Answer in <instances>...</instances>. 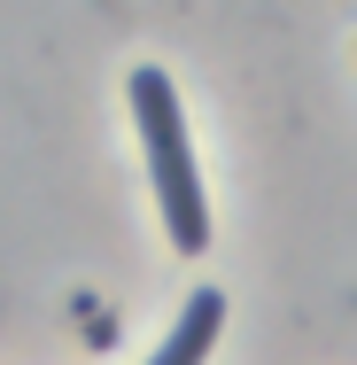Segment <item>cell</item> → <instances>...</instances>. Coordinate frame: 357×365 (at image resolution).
Masks as SVG:
<instances>
[{"instance_id":"obj_1","label":"cell","mask_w":357,"mask_h":365,"mask_svg":"<svg viewBox=\"0 0 357 365\" xmlns=\"http://www.w3.org/2000/svg\"><path fill=\"white\" fill-rule=\"evenodd\" d=\"M133 125H140V155H148V179H155V210H163V233L179 257H202L210 249V202H202V171H195V140H187V117H179V86L140 63L133 86Z\"/></svg>"},{"instance_id":"obj_2","label":"cell","mask_w":357,"mask_h":365,"mask_svg":"<svg viewBox=\"0 0 357 365\" xmlns=\"http://www.w3.org/2000/svg\"><path fill=\"white\" fill-rule=\"evenodd\" d=\"M217 327H225V295L217 288H195V303L179 311V327L163 334V350L148 365H202L210 358V342H217Z\"/></svg>"}]
</instances>
